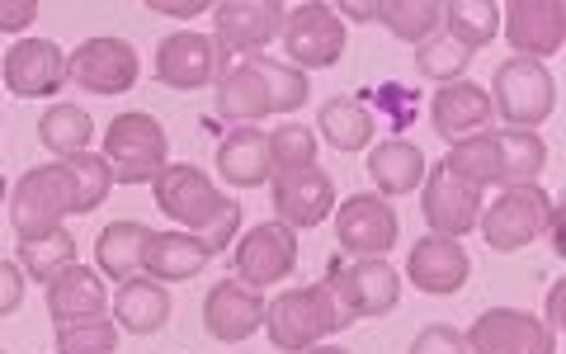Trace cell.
<instances>
[{"mask_svg":"<svg viewBox=\"0 0 566 354\" xmlns=\"http://www.w3.org/2000/svg\"><path fill=\"white\" fill-rule=\"evenodd\" d=\"M109 189H114V175L104 166V156H95V152L33 166L10 194V222H14V232H20V241L39 237V232L62 227L66 212H95L109 199Z\"/></svg>","mask_w":566,"mask_h":354,"instance_id":"cell-1","label":"cell"},{"mask_svg":"<svg viewBox=\"0 0 566 354\" xmlns=\"http://www.w3.org/2000/svg\"><path fill=\"white\" fill-rule=\"evenodd\" d=\"M307 95H312L307 71L274 62V58H241L237 66H227L218 76L212 110H218L227 123H237V128H255L260 118L303 110Z\"/></svg>","mask_w":566,"mask_h":354,"instance_id":"cell-2","label":"cell"},{"mask_svg":"<svg viewBox=\"0 0 566 354\" xmlns=\"http://www.w3.org/2000/svg\"><path fill=\"white\" fill-rule=\"evenodd\" d=\"M156 208L170 222H180V232H193L212 256L227 251V241H237L241 232V204L208 180L199 166H166L151 180Z\"/></svg>","mask_w":566,"mask_h":354,"instance_id":"cell-3","label":"cell"},{"mask_svg":"<svg viewBox=\"0 0 566 354\" xmlns=\"http://www.w3.org/2000/svg\"><path fill=\"white\" fill-rule=\"evenodd\" d=\"M349 316L335 308V298L326 283H307V289H289L264 308V335L283 354H307L316 345H326L335 331H345Z\"/></svg>","mask_w":566,"mask_h":354,"instance_id":"cell-4","label":"cell"},{"mask_svg":"<svg viewBox=\"0 0 566 354\" xmlns=\"http://www.w3.org/2000/svg\"><path fill=\"white\" fill-rule=\"evenodd\" d=\"M104 166H109L114 185H151L170 166V137L161 128V118L142 110L118 114L104 128Z\"/></svg>","mask_w":566,"mask_h":354,"instance_id":"cell-5","label":"cell"},{"mask_svg":"<svg viewBox=\"0 0 566 354\" xmlns=\"http://www.w3.org/2000/svg\"><path fill=\"white\" fill-rule=\"evenodd\" d=\"M491 110L501 114L510 128L520 133H534L538 123L553 118L557 110V81L553 71H547L543 62H528V58H510L501 62V71H495L491 81Z\"/></svg>","mask_w":566,"mask_h":354,"instance_id":"cell-6","label":"cell"},{"mask_svg":"<svg viewBox=\"0 0 566 354\" xmlns=\"http://www.w3.org/2000/svg\"><path fill=\"white\" fill-rule=\"evenodd\" d=\"M557 218V204L553 194L538 189V185H515V189H501V199H495L482 218H476V227H482V237L491 251H524V246H534L547 222Z\"/></svg>","mask_w":566,"mask_h":354,"instance_id":"cell-7","label":"cell"},{"mask_svg":"<svg viewBox=\"0 0 566 354\" xmlns=\"http://www.w3.org/2000/svg\"><path fill=\"white\" fill-rule=\"evenodd\" d=\"M279 39L289 52V66L297 71H326L345 58V20L335 14V6H322V0L293 6Z\"/></svg>","mask_w":566,"mask_h":354,"instance_id":"cell-8","label":"cell"},{"mask_svg":"<svg viewBox=\"0 0 566 354\" xmlns=\"http://www.w3.org/2000/svg\"><path fill=\"white\" fill-rule=\"evenodd\" d=\"M335 308H340L349 322L359 316H387L401 303V279L387 260H354V264H331V274L322 279Z\"/></svg>","mask_w":566,"mask_h":354,"instance_id":"cell-9","label":"cell"},{"mask_svg":"<svg viewBox=\"0 0 566 354\" xmlns=\"http://www.w3.org/2000/svg\"><path fill=\"white\" fill-rule=\"evenodd\" d=\"M142 76V58L128 39H85L66 58V81L91 95H128Z\"/></svg>","mask_w":566,"mask_h":354,"instance_id":"cell-10","label":"cell"},{"mask_svg":"<svg viewBox=\"0 0 566 354\" xmlns=\"http://www.w3.org/2000/svg\"><path fill=\"white\" fill-rule=\"evenodd\" d=\"M397 237H401L397 208L387 204L382 194H349V199L335 208V241H340V251H349V256L387 260Z\"/></svg>","mask_w":566,"mask_h":354,"instance_id":"cell-11","label":"cell"},{"mask_svg":"<svg viewBox=\"0 0 566 354\" xmlns=\"http://www.w3.org/2000/svg\"><path fill=\"white\" fill-rule=\"evenodd\" d=\"M463 341L468 354H557V335L524 308H486Z\"/></svg>","mask_w":566,"mask_h":354,"instance_id":"cell-12","label":"cell"},{"mask_svg":"<svg viewBox=\"0 0 566 354\" xmlns=\"http://www.w3.org/2000/svg\"><path fill=\"white\" fill-rule=\"evenodd\" d=\"M420 212L430 222L434 237H468L476 218H482V189L468 185L463 175H453L444 162L424 170V185H420Z\"/></svg>","mask_w":566,"mask_h":354,"instance_id":"cell-13","label":"cell"},{"mask_svg":"<svg viewBox=\"0 0 566 354\" xmlns=\"http://www.w3.org/2000/svg\"><path fill=\"white\" fill-rule=\"evenodd\" d=\"M237 279L245 283V289H274V283H283L293 270H297V232L283 222H255L251 232H245L237 241Z\"/></svg>","mask_w":566,"mask_h":354,"instance_id":"cell-14","label":"cell"},{"mask_svg":"<svg viewBox=\"0 0 566 354\" xmlns=\"http://www.w3.org/2000/svg\"><path fill=\"white\" fill-rule=\"evenodd\" d=\"M283 20H289V6H279V0H222V6H212V24H218L212 43L222 48V58L227 52L255 58L264 43L283 33Z\"/></svg>","mask_w":566,"mask_h":354,"instance_id":"cell-15","label":"cell"},{"mask_svg":"<svg viewBox=\"0 0 566 354\" xmlns=\"http://www.w3.org/2000/svg\"><path fill=\"white\" fill-rule=\"evenodd\" d=\"M501 24L510 48L528 62H543L566 43V6L562 0H510L501 6Z\"/></svg>","mask_w":566,"mask_h":354,"instance_id":"cell-16","label":"cell"},{"mask_svg":"<svg viewBox=\"0 0 566 354\" xmlns=\"http://www.w3.org/2000/svg\"><path fill=\"white\" fill-rule=\"evenodd\" d=\"M227 71L222 52L212 39H203V33H170V39H161V48H156V81L170 85V91H203V85H212Z\"/></svg>","mask_w":566,"mask_h":354,"instance_id":"cell-17","label":"cell"},{"mask_svg":"<svg viewBox=\"0 0 566 354\" xmlns=\"http://www.w3.org/2000/svg\"><path fill=\"white\" fill-rule=\"evenodd\" d=\"M66 85V52L52 39H20L6 52V91L20 100H48Z\"/></svg>","mask_w":566,"mask_h":354,"instance_id":"cell-18","label":"cell"},{"mask_svg":"<svg viewBox=\"0 0 566 354\" xmlns=\"http://www.w3.org/2000/svg\"><path fill=\"white\" fill-rule=\"evenodd\" d=\"M270 199H274V212L283 227H293V232H303V227H316L326 222L335 212V185L326 170H293V175H274L270 180Z\"/></svg>","mask_w":566,"mask_h":354,"instance_id":"cell-19","label":"cell"},{"mask_svg":"<svg viewBox=\"0 0 566 354\" xmlns=\"http://www.w3.org/2000/svg\"><path fill=\"white\" fill-rule=\"evenodd\" d=\"M203 326L212 341L222 345H241L264 326V298L255 289H245L241 279H222L212 283L203 298Z\"/></svg>","mask_w":566,"mask_h":354,"instance_id":"cell-20","label":"cell"},{"mask_svg":"<svg viewBox=\"0 0 566 354\" xmlns=\"http://www.w3.org/2000/svg\"><path fill=\"white\" fill-rule=\"evenodd\" d=\"M406 274H411V283L420 293L453 298V293H463L472 260H468L463 246L449 241V237H424L411 246V256H406Z\"/></svg>","mask_w":566,"mask_h":354,"instance_id":"cell-21","label":"cell"},{"mask_svg":"<svg viewBox=\"0 0 566 354\" xmlns=\"http://www.w3.org/2000/svg\"><path fill=\"white\" fill-rule=\"evenodd\" d=\"M491 114H495L491 95H486V85H476V81H449V85H439L430 100L434 133L444 142H463V137L486 133Z\"/></svg>","mask_w":566,"mask_h":354,"instance_id":"cell-22","label":"cell"},{"mask_svg":"<svg viewBox=\"0 0 566 354\" xmlns=\"http://www.w3.org/2000/svg\"><path fill=\"white\" fill-rule=\"evenodd\" d=\"M109 312V289H104L99 270L85 264H66V270L48 283V316L52 322H85V316H104Z\"/></svg>","mask_w":566,"mask_h":354,"instance_id":"cell-23","label":"cell"},{"mask_svg":"<svg viewBox=\"0 0 566 354\" xmlns=\"http://www.w3.org/2000/svg\"><path fill=\"white\" fill-rule=\"evenodd\" d=\"M212 251L193 232H151L147 251H142V274L156 283H180L208 270Z\"/></svg>","mask_w":566,"mask_h":354,"instance_id":"cell-24","label":"cell"},{"mask_svg":"<svg viewBox=\"0 0 566 354\" xmlns=\"http://www.w3.org/2000/svg\"><path fill=\"white\" fill-rule=\"evenodd\" d=\"M424 170H430L424 152L416 147V142H406V137H387V142H378V147L368 152V180L378 185L382 199L416 194L424 185Z\"/></svg>","mask_w":566,"mask_h":354,"instance_id":"cell-25","label":"cell"},{"mask_svg":"<svg viewBox=\"0 0 566 354\" xmlns=\"http://www.w3.org/2000/svg\"><path fill=\"white\" fill-rule=\"evenodd\" d=\"M170 322V289L156 279H128L114 293V326L133 335H156Z\"/></svg>","mask_w":566,"mask_h":354,"instance_id":"cell-26","label":"cell"},{"mask_svg":"<svg viewBox=\"0 0 566 354\" xmlns=\"http://www.w3.org/2000/svg\"><path fill=\"white\" fill-rule=\"evenodd\" d=\"M218 175L232 189H260L270 180V147L260 128H232L218 142Z\"/></svg>","mask_w":566,"mask_h":354,"instance_id":"cell-27","label":"cell"},{"mask_svg":"<svg viewBox=\"0 0 566 354\" xmlns=\"http://www.w3.org/2000/svg\"><path fill=\"white\" fill-rule=\"evenodd\" d=\"M147 237H151V227H142L133 218L109 222L95 237V264H99V274L104 279H118V283L137 279L142 274V251H147Z\"/></svg>","mask_w":566,"mask_h":354,"instance_id":"cell-28","label":"cell"},{"mask_svg":"<svg viewBox=\"0 0 566 354\" xmlns=\"http://www.w3.org/2000/svg\"><path fill=\"white\" fill-rule=\"evenodd\" d=\"M316 128H322V137L331 142L335 152H364L368 142H374V133H378V118L368 114L359 100L335 95V100L322 104V114H316Z\"/></svg>","mask_w":566,"mask_h":354,"instance_id":"cell-29","label":"cell"},{"mask_svg":"<svg viewBox=\"0 0 566 354\" xmlns=\"http://www.w3.org/2000/svg\"><path fill=\"white\" fill-rule=\"evenodd\" d=\"M378 24L401 43L420 48L444 29V0H378Z\"/></svg>","mask_w":566,"mask_h":354,"instance_id":"cell-30","label":"cell"},{"mask_svg":"<svg viewBox=\"0 0 566 354\" xmlns=\"http://www.w3.org/2000/svg\"><path fill=\"white\" fill-rule=\"evenodd\" d=\"M91 137H95V118L85 114L81 104H52V110L39 118V142L57 156V162L91 152Z\"/></svg>","mask_w":566,"mask_h":354,"instance_id":"cell-31","label":"cell"},{"mask_svg":"<svg viewBox=\"0 0 566 354\" xmlns=\"http://www.w3.org/2000/svg\"><path fill=\"white\" fill-rule=\"evenodd\" d=\"M495 147H501V185H538V175L547 166V142L538 133H520V128H501L495 133Z\"/></svg>","mask_w":566,"mask_h":354,"instance_id":"cell-32","label":"cell"},{"mask_svg":"<svg viewBox=\"0 0 566 354\" xmlns=\"http://www.w3.org/2000/svg\"><path fill=\"white\" fill-rule=\"evenodd\" d=\"M444 33L458 48H486L501 33V6L495 0H444Z\"/></svg>","mask_w":566,"mask_h":354,"instance_id":"cell-33","label":"cell"},{"mask_svg":"<svg viewBox=\"0 0 566 354\" xmlns=\"http://www.w3.org/2000/svg\"><path fill=\"white\" fill-rule=\"evenodd\" d=\"M20 264L24 274H33V279H43V283H52L57 279L66 264H76V237L66 232V227H52V232H39V237H24L20 241Z\"/></svg>","mask_w":566,"mask_h":354,"instance_id":"cell-34","label":"cell"},{"mask_svg":"<svg viewBox=\"0 0 566 354\" xmlns=\"http://www.w3.org/2000/svg\"><path fill=\"white\" fill-rule=\"evenodd\" d=\"M264 147H270V180L274 175H293V170H307L316 166V133L303 128V123H283L264 137Z\"/></svg>","mask_w":566,"mask_h":354,"instance_id":"cell-35","label":"cell"},{"mask_svg":"<svg viewBox=\"0 0 566 354\" xmlns=\"http://www.w3.org/2000/svg\"><path fill=\"white\" fill-rule=\"evenodd\" d=\"M57 354H118L114 316H85V322L57 326Z\"/></svg>","mask_w":566,"mask_h":354,"instance_id":"cell-36","label":"cell"},{"mask_svg":"<svg viewBox=\"0 0 566 354\" xmlns=\"http://www.w3.org/2000/svg\"><path fill=\"white\" fill-rule=\"evenodd\" d=\"M472 66V52L468 48H458L449 33L444 39H424L420 48H416V71L424 81H439V85H449V81H463V71Z\"/></svg>","mask_w":566,"mask_h":354,"instance_id":"cell-37","label":"cell"},{"mask_svg":"<svg viewBox=\"0 0 566 354\" xmlns=\"http://www.w3.org/2000/svg\"><path fill=\"white\" fill-rule=\"evenodd\" d=\"M411 354H468V341H463V331H453V326H444V322H434V326L416 331Z\"/></svg>","mask_w":566,"mask_h":354,"instance_id":"cell-38","label":"cell"},{"mask_svg":"<svg viewBox=\"0 0 566 354\" xmlns=\"http://www.w3.org/2000/svg\"><path fill=\"white\" fill-rule=\"evenodd\" d=\"M24 303V270L14 260H0V316L20 312Z\"/></svg>","mask_w":566,"mask_h":354,"instance_id":"cell-39","label":"cell"},{"mask_svg":"<svg viewBox=\"0 0 566 354\" xmlns=\"http://www.w3.org/2000/svg\"><path fill=\"white\" fill-rule=\"evenodd\" d=\"M33 14H39V6H33V0H0V33L29 29Z\"/></svg>","mask_w":566,"mask_h":354,"instance_id":"cell-40","label":"cell"},{"mask_svg":"<svg viewBox=\"0 0 566 354\" xmlns=\"http://www.w3.org/2000/svg\"><path fill=\"white\" fill-rule=\"evenodd\" d=\"M147 10L151 14H175V20H193V14H212V6L208 0H147Z\"/></svg>","mask_w":566,"mask_h":354,"instance_id":"cell-41","label":"cell"},{"mask_svg":"<svg viewBox=\"0 0 566 354\" xmlns=\"http://www.w3.org/2000/svg\"><path fill=\"white\" fill-rule=\"evenodd\" d=\"M335 14H349V20H359V24H378V0H340Z\"/></svg>","mask_w":566,"mask_h":354,"instance_id":"cell-42","label":"cell"},{"mask_svg":"<svg viewBox=\"0 0 566 354\" xmlns=\"http://www.w3.org/2000/svg\"><path fill=\"white\" fill-rule=\"evenodd\" d=\"M543 326L547 331H562V283H553V293H547V316H543Z\"/></svg>","mask_w":566,"mask_h":354,"instance_id":"cell-43","label":"cell"},{"mask_svg":"<svg viewBox=\"0 0 566 354\" xmlns=\"http://www.w3.org/2000/svg\"><path fill=\"white\" fill-rule=\"evenodd\" d=\"M307 354H345V350H335V345H316V350H307Z\"/></svg>","mask_w":566,"mask_h":354,"instance_id":"cell-44","label":"cell"},{"mask_svg":"<svg viewBox=\"0 0 566 354\" xmlns=\"http://www.w3.org/2000/svg\"><path fill=\"white\" fill-rule=\"evenodd\" d=\"M0 204H6V175H0Z\"/></svg>","mask_w":566,"mask_h":354,"instance_id":"cell-45","label":"cell"},{"mask_svg":"<svg viewBox=\"0 0 566 354\" xmlns=\"http://www.w3.org/2000/svg\"><path fill=\"white\" fill-rule=\"evenodd\" d=\"M0 354H6V350H0Z\"/></svg>","mask_w":566,"mask_h":354,"instance_id":"cell-46","label":"cell"}]
</instances>
